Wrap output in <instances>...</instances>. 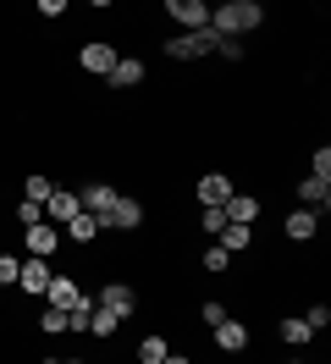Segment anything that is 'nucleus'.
<instances>
[{"mask_svg":"<svg viewBox=\"0 0 331 364\" xmlns=\"http://www.w3.org/2000/svg\"><path fill=\"white\" fill-rule=\"evenodd\" d=\"M265 23L260 0H226V6H210V33L216 39H238V33H254Z\"/></svg>","mask_w":331,"mask_h":364,"instance_id":"obj_1","label":"nucleus"},{"mask_svg":"<svg viewBox=\"0 0 331 364\" xmlns=\"http://www.w3.org/2000/svg\"><path fill=\"white\" fill-rule=\"evenodd\" d=\"M216 33H210V28H204V33H177L172 45H166V55H172V61H199V55H216Z\"/></svg>","mask_w":331,"mask_h":364,"instance_id":"obj_2","label":"nucleus"},{"mask_svg":"<svg viewBox=\"0 0 331 364\" xmlns=\"http://www.w3.org/2000/svg\"><path fill=\"white\" fill-rule=\"evenodd\" d=\"M22 249H28V259H56V249H61V227H50V221L22 227Z\"/></svg>","mask_w":331,"mask_h":364,"instance_id":"obj_3","label":"nucleus"},{"mask_svg":"<svg viewBox=\"0 0 331 364\" xmlns=\"http://www.w3.org/2000/svg\"><path fill=\"white\" fill-rule=\"evenodd\" d=\"M138 227H144V205L127 199V193H122V199L105 210V221H100V232H138Z\"/></svg>","mask_w":331,"mask_h":364,"instance_id":"obj_4","label":"nucleus"},{"mask_svg":"<svg viewBox=\"0 0 331 364\" xmlns=\"http://www.w3.org/2000/svg\"><path fill=\"white\" fill-rule=\"evenodd\" d=\"M166 17L182 23V33H204L210 28V6L204 0H166Z\"/></svg>","mask_w":331,"mask_h":364,"instance_id":"obj_5","label":"nucleus"},{"mask_svg":"<svg viewBox=\"0 0 331 364\" xmlns=\"http://www.w3.org/2000/svg\"><path fill=\"white\" fill-rule=\"evenodd\" d=\"M83 298L88 293L78 287V276H50V287H44V304H50V309H66V315H72Z\"/></svg>","mask_w":331,"mask_h":364,"instance_id":"obj_6","label":"nucleus"},{"mask_svg":"<svg viewBox=\"0 0 331 364\" xmlns=\"http://www.w3.org/2000/svg\"><path fill=\"white\" fill-rule=\"evenodd\" d=\"M116 199H122V193H116L110 182H88V188H78V210L94 215V221H105V210L116 205Z\"/></svg>","mask_w":331,"mask_h":364,"instance_id":"obj_7","label":"nucleus"},{"mask_svg":"<svg viewBox=\"0 0 331 364\" xmlns=\"http://www.w3.org/2000/svg\"><path fill=\"white\" fill-rule=\"evenodd\" d=\"M94 304H100V309H110V315H116V320H127L132 309H138V293H132L127 282H105V287H100V298H94Z\"/></svg>","mask_w":331,"mask_h":364,"instance_id":"obj_8","label":"nucleus"},{"mask_svg":"<svg viewBox=\"0 0 331 364\" xmlns=\"http://www.w3.org/2000/svg\"><path fill=\"white\" fill-rule=\"evenodd\" d=\"M199 205H226V199H232V193H238V182L226 177V171H204V177H199Z\"/></svg>","mask_w":331,"mask_h":364,"instance_id":"obj_9","label":"nucleus"},{"mask_svg":"<svg viewBox=\"0 0 331 364\" xmlns=\"http://www.w3.org/2000/svg\"><path fill=\"white\" fill-rule=\"evenodd\" d=\"M116 61H122V55H116V45H105V39H100V45H83V50H78V67L94 72V77H110V67H116Z\"/></svg>","mask_w":331,"mask_h":364,"instance_id":"obj_10","label":"nucleus"},{"mask_svg":"<svg viewBox=\"0 0 331 364\" xmlns=\"http://www.w3.org/2000/svg\"><path fill=\"white\" fill-rule=\"evenodd\" d=\"M50 276H56V265H50V259H22V271H17V287H22V293H33V298H44Z\"/></svg>","mask_w":331,"mask_h":364,"instance_id":"obj_11","label":"nucleus"},{"mask_svg":"<svg viewBox=\"0 0 331 364\" xmlns=\"http://www.w3.org/2000/svg\"><path fill=\"white\" fill-rule=\"evenodd\" d=\"M221 210H226V221H232V227H254V221H260V193H243V188H238Z\"/></svg>","mask_w":331,"mask_h":364,"instance_id":"obj_12","label":"nucleus"},{"mask_svg":"<svg viewBox=\"0 0 331 364\" xmlns=\"http://www.w3.org/2000/svg\"><path fill=\"white\" fill-rule=\"evenodd\" d=\"M72 215H78V193H72V188H56V193L44 199V221H50V227H66Z\"/></svg>","mask_w":331,"mask_h":364,"instance_id":"obj_13","label":"nucleus"},{"mask_svg":"<svg viewBox=\"0 0 331 364\" xmlns=\"http://www.w3.org/2000/svg\"><path fill=\"white\" fill-rule=\"evenodd\" d=\"M282 232H287V243H309V237L320 232V215H315V210H293L282 221Z\"/></svg>","mask_w":331,"mask_h":364,"instance_id":"obj_14","label":"nucleus"},{"mask_svg":"<svg viewBox=\"0 0 331 364\" xmlns=\"http://www.w3.org/2000/svg\"><path fill=\"white\" fill-rule=\"evenodd\" d=\"M326 205H331V182H320V177L298 182V210H315V215H320Z\"/></svg>","mask_w":331,"mask_h":364,"instance_id":"obj_15","label":"nucleus"},{"mask_svg":"<svg viewBox=\"0 0 331 364\" xmlns=\"http://www.w3.org/2000/svg\"><path fill=\"white\" fill-rule=\"evenodd\" d=\"M216 348L221 353H243V348H248V326H243V320H221L216 326Z\"/></svg>","mask_w":331,"mask_h":364,"instance_id":"obj_16","label":"nucleus"},{"mask_svg":"<svg viewBox=\"0 0 331 364\" xmlns=\"http://www.w3.org/2000/svg\"><path fill=\"white\" fill-rule=\"evenodd\" d=\"M144 77H149V72H144V61H138V55H122V61L110 67V83H116V89H138Z\"/></svg>","mask_w":331,"mask_h":364,"instance_id":"obj_17","label":"nucleus"},{"mask_svg":"<svg viewBox=\"0 0 331 364\" xmlns=\"http://www.w3.org/2000/svg\"><path fill=\"white\" fill-rule=\"evenodd\" d=\"M276 337H282L287 348H304V342L315 337V331L304 326V315H282V320H276Z\"/></svg>","mask_w":331,"mask_h":364,"instance_id":"obj_18","label":"nucleus"},{"mask_svg":"<svg viewBox=\"0 0 331 364\" xmlns=\"http://www.w3.org/2000/svg\"><path fill=\"white\" fill-rule=\"evenodd\" d=\"M61 237H72V243H94V237H100V221L78 210V215H72V221H66V227H61Z\"/></svg>","mask_w":331,"mask_h":364,"instance_id":"obj_19","label":"nucleus"},{"mask_svg":"<svg viewBox=\"0 0 331 364\" xmlns=\"http://www.w3.org/2000/svg\"><path fill=\"white\" fill-rule=\"evenodd\" d=\"M216 243H221L226 254H243L248 243H254V227H232V221H226V227L216 232Z\"/></svg>","mask_w":331,"mask_h":364,"instance_id":"obj_20","label":"nucleus"},{"mask_svg":"<svg viewBox=\"0 0 331 364\" xmlns=\"http://www.w3.org/2000/svg\"><path fill=\"white\" fill-rule=\"evenodd\" d=\"M166 353H172V342H166V337H154V331L138 342V364H160Z\"/></svg>","mask_w":331,"mask_h":364,"instance_id":"obj_21","label":"nucleus"},{"mask_svg":"<svg viewBox=\"0 0 331 364\" xmlns=\"http://www.w3.org/2000/svg\"><path fill=\"white\" fill-rule=\"evenodd\" d=\"M50 193H56V182L44 177V171H33V177L22 182V199H33V205H44V199H50Z\"/></svg>","mask_w":331,"mask_h":364,"instance_id":"obj_22","label":"nucleus"},{"mask_svg":"<svg viewBox=\"0 0 331 364\" xmlns=\"http://www.w3.org/2000/svg\"><path fill=\"white\" fill-rule=\"evenodd\" d=\"M309 177L331 182V144H315V149H309Z\"/></svg>","mask_w":331,"mask_h":364,"instance_id":"obj_23","label":"nucleus"},{"mask_svg":"<svg viewBox=\"0 0 331 364\" xmlns=\"http://www.w3.org/2000/svg\"><path fill=\"white\" fill-rule=\"evenodd\" d=\"M116 326H122V320L110 315V309H100V304H94V320H88V337H116Z\"/></svg>","mask_w":331,"mask_h":364,"instance_id":"obj_24","label":"nucleus"},{"mask_svg":"<svg viewBox=\"0 0 331 364\" xmlns=\"http://www.w3.org/2000/svg\"><path fill=\"white\" fill-rule=\"evenodd\" d=\"M199 265H204L210 276H221V271H232V254H226V249L216 243V249H204V254H199Z\"/></svg>","mask_w":331,"mask_h":364,"instance_id":"obj_25","label":"nucleus"},{"mask_svg":"<svg viewBox=\"0 0 331 364\" xmlns=\"http://www.w3.org/2000/svg\"><path fill=\"white\" fill-rule=\"evenodd\" d=\"M199 320H204V326H210V331H216L221 320H232V309H226V304H221V298H210V304H199Z\"/></svg>","mask_w":331,"mask_h":364,"instance_id":"obj_26","label":"nucleus"},{"mask_svg":"<svg viewBox=\"0 0 331 364\" xmlns=\"http://www.w3.org/2000/svg\"><path fill=\"white\" fill-rule=\"evenodd\" d=\"M199 227H204V232H221V227H226V210H221V205H204V210H199Z\"/></svg>","mask_w":331,"mask_h":364,"instance_id":"obj_27","label":"nucleus"},{"mask_svg":"<svg viewBox=\"0 0 331 364\" xmlns=\"http://www.w3.org/2000/svg\"><path fill=\"white\" fill-rule=\"evenodd\" d=\"M304 326L315 331V337H320V331L331 326V309H326V304H315V309H304Z\"/></svg>","mask_w":331,"mask_h":364,"instance_id":"obj_28","label":"nucleus"},{"mask_svg":"<svg viewBox=\"0 0 331 364\" xmlns=\"http://www.w3.org/2000/svg\"><path fill=\"white\" fill-rule=\"evenodd\" d=\"M39 331L61 337V331H66V309H44V315H39Z\"/></svg>","mask_w":331,"mask_h":364,"instance_id":"obj_29","label":"nucleus"},{"mask_svg":"<svg viewBox=\"0 0 331 364\" xmlns=\"http://www.w3.org/2000/svg\"><path fill=\"white\" fill-rule=\"evenodd\" d=\"M17 271H22L17 254H0V287H17Z\"/></svg>","mask_w":331,"mask_h":364,"instance_id":"obj_30","label":"nucleus"},{"mask_svg":"<svg viewBox=\"0 0 331 364\" xmlns=\"http://www.w3.org/2000/svg\"><path fill=\"white\" fill-rule=\"evenodd\" d=\"M17 221H22V227H39V221H44V205L22 199V205H17Z\"/></svg>","mask_w":331,"mask_h":364,"instance_id":"obj_31","label":"nucleus"},{"mask_svg":"<svg viewBox=\"0 0 331 364\" xmlns=\"http://www.w3.org/2000/svg\"><path fill=\"white\" fill-rule=\"evenodd\" d=\"M216 55H221V61H243V45H238V39H221Z\"/></svg>","mask_w":331,"mask_h":364,"instance_id":"obj_32","label":"nucleus"},{"mask_svg":"<svg viewBox=\"0 0 331 364\" xmlns=\"http://www.w3.org/2000/svg\"><path fill=\"white\" fill-rule=\"evenodd\" d=\"M160 364H194V359H188V353H166Z\"/></svg>","mask_w":331,"mask_h":364,"instance_id":"obj_33","label":"nucleus"},{"mask_svg":"<svg viewBox=\"0 0 331 364\" xmlns=\"http://www.w3.org/2000/svg\"><path fill=\"white\" fill-rule=\"evenodd\" d=\"M44 364H88V359H78V353H66V359H44Z\"/></svg>","mask_w":331,"mask_h":364,"instance_id":"obj_34","label":"nucleus"},{"mask_svg":"<svg viewBox=\"0 0 331 364\" xmlns=\"http://www.w3.org/2000/svg\"><path fill=\"white\" fill-rule=\"evenodd\" d=\"M287 364H304V359H287Z\"/></svg>","mask_w":331,"mask_h":364,"instance_id":"obj_35","label":"nucleus"}]
</instances>
